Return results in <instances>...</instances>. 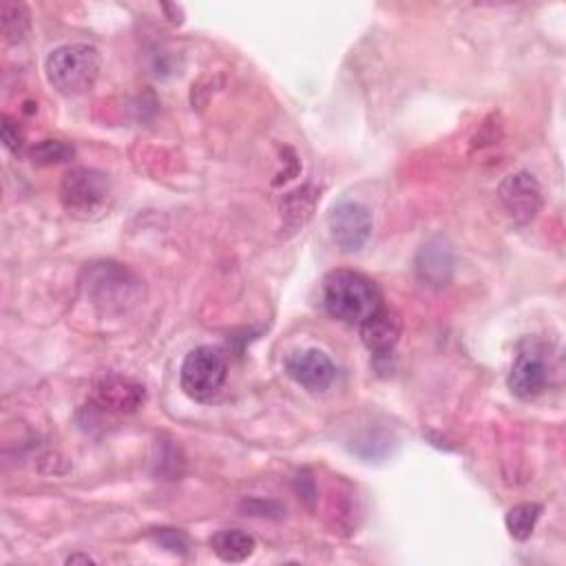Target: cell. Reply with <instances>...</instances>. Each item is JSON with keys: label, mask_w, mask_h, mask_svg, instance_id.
Here are the masks:
<instances>
[{"label": "cell", "mask_w": 566, "mask_h": 566, "mask_svg": "<svg viewBox=\"0 0 566 566\" xmlns=\"http://www.w3.org/2000/svg\"><path fill=\"white\" fill-rule=\"evenodd\" d=\"M2 142H4V146L9 148V150H13V153H18L20 150V146H22V142H24V135H22V130H20V126L9 117V115H2Z\"/></svg>", "instance_id": "2e32d148"}, {"label": "cell", "mask_w": 566, "mask_h": 566, "mask_svg": "<svg viewBox=\"0 0 566 566\" xmlns=\"http://www.w3.org/2000/svg\"><path fill=\"white\" fill-rule=\"evenodd\" d=\"M500 199L506 206V210L511 212V217L520 223L531 221L542 206V188L537 184V179L528 172H515L509 175L502 184H500Z\"/></svg>", "instance_id": "9c48e42d"}, {"label": "cell", "mask_w": 566, "mask_h": 566, "mask_svg": "<svg viewBox=\"0 0 566 566\" xmlns=\"http://www.w3.org/2000/svg\"><path fill=\"white\" fill-rule=\"evenodd\" d=\"M210 548L221 562L239 564V562H245L248 557H252L256 542L250 533H245L241 528H221L210 537Z\"/></svg>", "instance_id": "7c38bea8"}, {"label": "cell", "mask_w": 566, "mask_h": 566, "mask_svg": "<svg viewBox=\"0 0 566 566\" xmlns=\"http://www.w3.org/2000/svg\"><path fill=\"white\" fill-rule=\"evenodd\" d=\"M327 230L340 252H358L371 237V212L365 203L343 199L327 214Z\"/></svg>", "instance_id": "5b68a950"}, {"label": "cell", "mask_w": 566, "mask_h": 566, "mask_svg": "<svg viewBox=\"0 0 566 566\" xmlns=\"http://www.w3.org/2000/svg\"><path fill=\"white\" fill-rule=\"evenodd\" d=\"M228 378V363L219 347L199 345L181 363L179 382L186 396L206 402L212 400Z\"/></svg>", "instance_id": "3957f363"}, {"label": "cell", "mask_w": 566, "mask_h": 566, "mask_svg": "<svg viewBox=\"0 0 566 566\" xmlns=\"http://www.w3.org/2000/svg\"><path fill=\"white\" fill-rule=\"evenodd\" d=\"M0 15H2V33L7 40L18 42L24 38L29 31V11L20 2H2L0 4Z\"/></svg>", "instance_id": "5bb4252c"}, {"label": "cell", "mask_w": 566, "mask_h": 566, "mask_svg": "<svg viewBox=\"0 0 566 566\" xmlns=\"http://www.w3.org/2000/svg\"><path fill=\"white\" fill-rule=\"evenodd\" d=\"M400 332H402L400 316L385 305H380L367 321L360 323V338L365 347L374 354H389L396 347Z\"/></svg>", "instance_id": "30bf717a"}, {"label": "cell", "mask_w": 566, "mask_h": 566, "mask_svg": "<svg viewBox=\"0 0 566 566\" xmlns=\"http://www.w3.org/2000/svg\"><path fill=\"white\" fill-rule=\"evenodd\" d=\"M285 369L298 385H303L310 391L327 389L336 376L332 358L318 347L294 349L285 358Z\"/></svg>", "instance_id": "ba28073f"}, {"label": "cell", "mask_w": 566, "mask_h": 566, "mask_svg": "<svg viewBox=\"0 0 566 566\" xmlns=\"http://www.w3.org/2000/svg\"><path fill=\"white\" fill-rule=\"evenodd\" d=\"M157 539L166 546V548H170V551H179V553H186V548H188V542H186V537L179 533V531H172V528H161L159 533H157Z\"/></svg>", "instance_id": "e0dca14e"}, {"label": "cell", "mask_w": 566, "mask_h": 566, "mask_svg": "<svg viewBox=\"0 0 566 566\" xmlns=\"http://www.w3.org/2000/svg\"><path fill=\"white\" fill-rule=\"evenodd\" d=\"M31 159L38 166H51V164H62L73 157V146L60 139H42L31 148Z\"/></svg>", "instance_id": "9a60e30c"}, {"label": "cell", "mask_w": 566, "mask_h": 566, "mask_svg": "<svg viewBox=\"0 0 566 566\" xmlns=\"http://www.w3.org/2000/svg\"><path fill=\"white\" fill-rule=\"evenodd\" d=\"M542 515V504H535V502H524V504H517L513 506L506 517H504V524H506V531L513 539H528L535 531V524Z\"/></svg>", "instance_id": "4fadbf2b"}, {"label": "cell", "mask_w": 566, "mask_h": 566, "mask_svg": "<svg viewBox=\"0 0 566 566\" xmlns=\"http://www.w3.org/2000/svg\"><path fill=\"white\" fill-rule=\"evenodd\" d=\"M95 400L115 413H135L146 402V389L130 376L119 371H104L93 385Z\"/></svg>", "instance_id": "52a82bcc"}, {"label": "cell", "mask_w": 566, "mask_h": 566, "mask_svg": "<svg viewBox=\"0 0 566 566\" xmlns=\"http://www.w3.org/2000/svg\"><path fill=\"white\" fill-rule=\"evenodd\" d=\"M453 272V254L451 250L440 241H429L420 248L416 256V274L422 281V285L442 287L451 279Z\"/></svg>", "instance_id": "8fae6325"}, {"label": "cell", "mask_w": 566, "mask_h": 566, "mask_svg": "<svg viewBox=\"0 0 566 566\" xmlns=\"http://www.w3.org/2000/svg\"><path fill=\"white\" fill-rule=\"evenodd\" d=\"M323 303L329 316L360 325L380 305V292L371 279L354 270H332L323 281Z\"/></svg>", "instance_id": "6da1fadb"}, {"label": "cell", "mask_w": 566, "mask_h": 566, "mask_svg": "<svg viewBox=\"0 0 566 566\" xmlns=\"http://www.w3.org/2000/svg\"><path fill=\"white\" fill-rule=\"evenodd\" d=\"M548 385V365L544 352L535 343H524L515 354L509 374V389L520 400H535Z\"/></svg>", "instance_id": "8992f818"}, {"label": "cell", "mask_w": 566, "mask_h": 566, "mask_svg": "<svg viewBox=\"0 0 566 566\" xmlns=\"http://www.w3.org/2000/svg\"><path fill=\"white\" fill-rule=\"evenodd\" d=\"M99 53L93 44H62L46 57L44 71L49 84L62 95H82L91 91L99 77Z\"/></svg>", "instance_id": "7a4b0ae2"}, {"label": "cell", "mask_w": 566, "mask_h": 566, "mask_svg": "<svg viewBox=\"0 0 566 566\" xmlns=\"http://www.w3.org/2000/svg\"><path fill=\"white\" fill-rule=\"evenodd\" d=\"M75 562H93L91 555H71L66 557V564H75Z\"/></svg>", "instance_id": "ac0fdd59"}, {"label": "cell", "mask_w": 566, "mask_h": 566, "mask_svg": "<svg viewBox=\"0 0 566 566\" xmlns=\"http://www.w3.org/2000/svg\"><path fill=\"white\" fill-rule=\"evenodd\" d=\"M111 197V179L95 168H73L60 181V201L75 217L99 212Z\"/></svg>", "instance_id": "277c9868"}]
</instances>
